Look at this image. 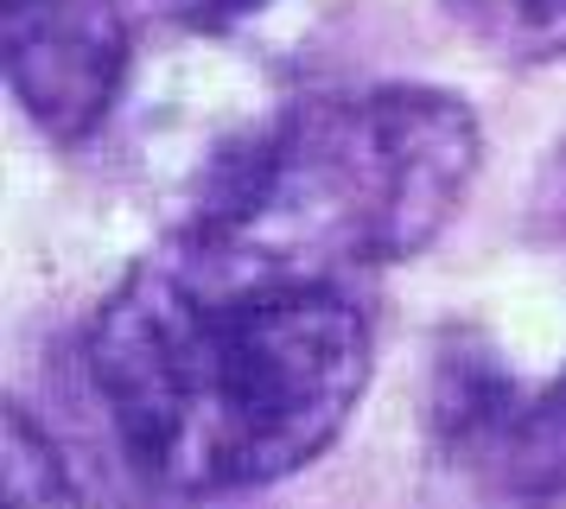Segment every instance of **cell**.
<instances>
[{"label":"cell","instance_id":"1","mask_svg":"<svg viewBox=\"0 0 566 509\" xmlns=\"http://www.w3.org/2000/svg\"><path fill=\"white\" fill-rule=\"evenodd\" d=\"M83 363L140 478L230 497L293 478L344 433L369 382V319L344 274L185 224L103 300Z\"/></svg>","mask_w":566,"mask_h":509},{"label":"cell","instance_id":"2","mask_svg":"<svg viewBox=\"0 0 566 509\" xmlns=\"http://www.w3.org/2000/svg\"><path fill=\"white\" fill-rule=\"evenodd\" d=\"M478 153V122L452 90L300 96L210 173L185 224L318 274L382 268L446 229Z\"/></svg>","mask_w":566,"mask_h":509},{"label":"cell","instance_id":"3","mask_svg":"<svg viewBox=\"0 0 566 509\" xmlns=\"http://www.w3.org/2000/svg\"><path fill=\"white\" fill-rule=\"evenodd\" d=\"M7 90L52 141H90L128 76V20L115 0H0Z\"/></svg>","mask_w":566,"mask_h":509},{"label":"cell","instance_id":"4","mask_svg":"<svg viewBox=\"0 0 566 509\" xmlns=\"http://www.w3.org/2000/svg\"><path fill=\"white\" fill-rule=\"evenodd\" d=\"M452 453L496 509H566V370L541 388L471 382L452 414Z\"/></svg>","mask_w":566,"mask_h":509},{"label":"cell","instance_id":"5","mask_svg":"<svg viewBox=\"0 0 566 509\" xmlns=\"http://www.w3.org/2000/svg\"><path fill=\"white\" fill-rule=\"evenodd\" d=\"M439 7L471 45H484L503 64L566 58V0H439Z\"/></svg>","mask_w":566,"mask_h":509},{"label":"cell","instance_id":"6","mask_svg":"<svg viewBox=\"0 0 566 509\" xmlns=\"http://www.w3.org/2000/svg\"><path fill=\"white\" fill-rule=\"evenodd\" d=\"M0 478H7V509H96L90 490L77 484L71 458L52 446V433L32 420L27 407H7V458H0Z\"/></svg>","mask_w":566,"mask_h":509},{"label":"cell","instance_id":"7","mask_svg":"<svg viewBox=\"0 0 566 509\" xmlns=\"http://www.w3.org/2000/svg\"><path fill=\"white\" fill-rule=\"evenodd\" d=\"M154 7H166L172 20L185 25H205V32H223V25L249 20V13H261L268 0H154Z\"/></svg>","mask_w":566,"mask_h":509}]
</instances>
